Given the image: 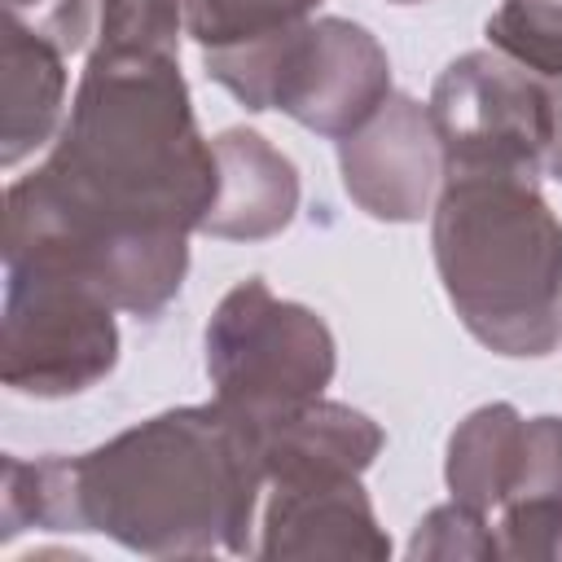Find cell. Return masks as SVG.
Here are the masks:
<instances>
[{"mask_svg":"<svg viewBox=\"0 0 562 562\" xmlns=\"http://www.w3.org/2000/svg\"><path fill=\"white\" fill-rule=\"evenodd\" d=\"M448 171H522L540 176L553 149L558 97L496 48L452 57L430 92Z\"/></svg>","mask_w":562,"mask_h":562,"instance_id":"cell-7","label":"cell"},{"mask_svg":"<svg viewBox=\"0 0 562 562\" xmlns=\"http://www.w3.org/2000/svg\"><path fill=\"white\" fill-rule=\"evenodd\" d=\"M114 303L83 277L53 263H4V386L35 400H66L119 364Z\"/></svg>","mask_w":562,"mask_h":562,"instance_id":"cell-6","label":"cell"},{"mask_svg":"<svg viewBox=\"0 0 562 562\" xmlns=\"http://www.w3.org/2000/svg\"><path fill=\"white\" fill-rule=\"evenodd\" d=\"M501 558L562 562V417H527L518 474L492 518Z\"/></svg>","mask_w":562,"mask_h":562,"instance_id":"cell-13","label":"cell"},{"mask_svg":"<svg viewBox=\"0 0 562 562\" xmlns=\"http://www.w3.org/2000/svg\"><path fill=\"white\" fill-rule=\"evenodd\" d=\"M263 487L255 430L220 400L184 404L79 457H4L0 540L44 527L97 531L145 558L255 553Z\"/></svg>","mask_w":562,"mask_h":562,"instance_id":"cell-2","label":"cell"},{"mask_svg":"<svg viewBox=\"0 0 562 562\" xmlns=\"http://www.w3.org/2000/svg\"><path fill=\"white\" fill-rule=\"evenodd\" d=\"M259 558H391V540L378 527L373 501L360 487V474L338 479H303L272 483L263 522H259Z\"/></svg>","mask_w":562,"mask_h":562,"instance_id":"cell-9","label":"cell"},{"mask_svg":"<svg viewBox=\"0 0 562 562\" xmlns=\"http://www.w3.org/2000/svg\"><path fill=\"white\" fill-rule=\"evenodd\" d=\"M4 9L18 13V18H26L48 40H57L66 53L92 48L97 0H4Z\"/></svg>","mask_w":562,"mask_h":562,"instance_id":"cell-19","label":"cell"},{"mask_svg":"<svg viewBox=\"0 0 562 562\" xmlns=\"http://www.w3.org/2000/svg\"><path fill=\"white\" fill-rule=\"evenodd\" d=\"M0 162L18 167L26 154L57 140L66 123V48L9 9L0 18Z\"/></svg>","mask_w":562,"mask_h":562,"instance_id":"cell-12","label":"cell"},{"mask_svg":"<svg viewBox=\"0 0 562 562\" xmlns=\"http://www.w3.org/2000/svg\"><path fill=\"white\" fill-rule=\"evenodd\" d=\"M202 342L215 400L250 430L321 400L338 369L325 316L277 299L263 277L237 281L215 303Z\"/></svg>","mask_w":562,"mask_h":562,"instance_id":"cell-5","label":"cell"},{"mask_svg":"<svg viewBox=\"0 0 562 562\" xmlns=\"http://www.w3.org/2000/svg\"><path fill=\"white\" fill-rule=\"evenodd\" d=\"M338 171L347 198L382 224H413L430 215L448 176L430 105L408 92H391L369 123L338 140Z\"/></svg>","mask_w":562,"mask_h":562,"instance_id":"cell-8","label":"cell"},{"mask_svg":"<svg viewBox=\"0 0 562 562\" xmlns=\"http://www.w3.org/2000/svg\"><path fill=\"white\" fill-rule=\"evenodd\" d=\"M202 66L246 110H281L329 140L351 136L391 97L386 48L351 18H307L246 44L206 48Z\"/></svg>","mask_w":562,"mask_h":562,"instance_id":"cell-4","label":"cell"},{"mask_svg":"<svg viewBox=\"0 0 562 562\" xmlns=\"http://www.w3.org/2000/svg\"><path fill=\"white\" fill-rule=\"evenodd\" d=\"M549 171L562 180V97H558V123H553V149H549Z\"/></svg>","mask_w":562,"mask_h":562,"instance_id":"cell-20","label":"cell"},{"mask_svg":"<svg viewBox=\"0 0 562 562\" xmlns=\"http://www.w3.org/2000/svg\"><path fill=\"white\" fill-rule=\"evenodd\" d=\"M263 483H303V479H338V474H364L386 435L382 426L338 400H312L268 426L255 430Z\"/></svg>","mask_w":562,"mask_h":562,"instance_id":"cell-11","label":"cell"},{"mask_svg":"<svg viewBox=\"0 0 562 562\" xmlns=\"http://www.w3.org/2000/svg\"><path fill=\"white\" fill-rule=\"evenodd\" d=\"M522 443H527V417L505 400L483 404L465 422H457L443 457V479L452 501L492 518L518 474Z\"/></svg>","mask_w":562,"mask_h":562,"instance_id":"cell-14","label":"cell"},{"mask_svg":"<svg viewBox=\"0 0 562 562\" xmlns=\"http://www.w3.org/2000/svg\"><path fill=\"white\" fill-rule=\"evenodd\" d=\"M316 4L325 0H184V31L206 53L307 22Z\"/></svg>","mask_w":562,"mask_h":562,"instance_id":"cell-16","label":"cell"},{"mask_svg":"<svg viewBox=\"0 0 562 562\" xmlns=\"http://www.w3.org/2000/svg\"><path fill=\"white\" fill-rule=\"evenodd\" d=\"M391 4H426V0H391Z\"/></svg>","mask_w":562,"mask_h":562,"instance_id":"cell-21","label":"cell"},{"mask_svg":"<svg viewBox=\"0 0 562 562\" xmlns=\"http://www.w3.org/2000/svg\"><path fill=\"white\" fill-rule=\"evenodd\" d=\"M408 558H479V562H487V558H501V544H496L487 514H479L461 501H448V505H435L413 527Z\"/></svg>","mask_w":562,"mask_h":562,"instance_id":"cell-18","label":"cell"},{"mask_svg":"<svg viewBox=\"0 0 562 562\" xmlns=\"http://www.w3.org/2000/svg\"><path fill=\"white\" fill-rule=\"evenodd\" d=\"M215 149V198L202 233L224 241H263L290 228L299 211L294 162L250 127H224L211 136Z\"/></svg>","mask_w":562,"mask_h":562,"instance_id":"cell-10","label":"cell"},{"mask_svg":"<svg viewBox=\"0 0 562 562\" xmlns=\"http://www.w3.org/2000/svg\"><path fill=\"white\" fill-rule=\"evenodd\" d=\"M184 0H97L88 53H171L180 57Z\"/></svg>","mask_w":562,"mask_h":562,"instance_id":"cell-17","label":"cell"},{"mask_svg":"<svg viewBox=\"0 0 562 562\" xmlns=\"http://www.w3.org/2000/svg\"><path fill=\"white\" fill-rule=\"evenodd\" d=\"M430 250L461 325L496 356L562 347V220L522 171H448L430 211Z\"/></svg>","mask_w":562,"mask_h":562,"instance_id":"cell-3","label":"cell"},{"mask_svg":"<svg viewBox=\"0 0 562 562\" xmlns=\"http://www.w3.org/2000/svg\"><path fill=\"white\" fill-rule=\"evenodd\" d=\"M487 44L544 83H562V0H505L487 26Z\"/></svg>","mask_w":562,"mask_h":562,"instance_id":"cell-15","label":"cell"},{"mask_svg":"<svg viewBox=\"0 0 562 562\" xmlns=\"http://www.w3.org/2000/svg\"><path fill=\"white\" fill-rule=\"evenodd\" d=\"M215 198L180 57L88 53L48 158L4 193V263H53L119 312L158 316L184 285Z\"/></svg>","mask_w":562,"mask_h":562,"instance_id":"cell-1","label":"cell"}]
</instances>
